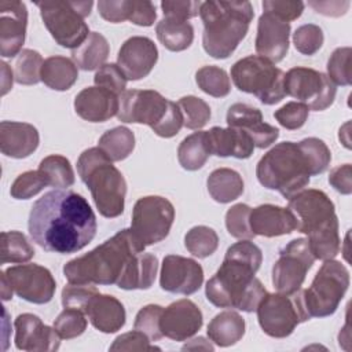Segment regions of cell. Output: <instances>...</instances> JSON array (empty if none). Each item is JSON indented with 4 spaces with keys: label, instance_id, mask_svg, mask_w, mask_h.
<instances>
[{
    "label": "cell",
    "instance_id": "obj_27",
    "mask_svg": "<svg viewBox=\"0 0 352 352\" xmlns=\"http://www.w3.org/2000/svg\"><path fill=\"white\" fill-rule=\"evenodd\" d=\"M205 139L210 155L235 157L246 160L253 154L254 144L249 135L235 128L213 126L205 131Z\"/></svg>",
    "mask_w": 352,
    "mask_h": 352
},
{
    "label": "cell",
    "instance_id": "obj_15",
    "mask_svg": "<svg viewBox=\"0 0 352 352\" xmlns=\"http://www.w3.org/2000/svg\"><path fill=\"white\" fill-rule=\"evenodd\" d=\"M315 260L307 238L290 241L279 250V257L272 267L274 287L285 294L297 292Z\"/></svg>",
    "mask_w": 352,
    "mask_h": 352
},
{
    "label": "cell",
    "instance_id": "obj_24",
    "mask_svg": "<svg viewBox=\"0 0 352 352\" xmlns=\"http://www.w3.org/2000/svg\"><path fill=\"white\" fill-rule=\"evenodd\" d=\"M118 106V95L96 85L84 88L74 99L76 113L89 122H104L110 120L117 116Z\"/></svg>",
    "mask_w": 352,
    "mask_h": 352
},
{
    "label": "cell",
    "instance_id": "obj_44",
    "mask_svg": "<svg viewBox=\"0 0 352 352\" xmlns=\"http://www.w3.org/2000/svg\"><path fill=\"white\" fill-rule=\"evenodd\" d=\"M47 186L48 182L38 169L26 170L14 180L10 194L15 199H29L43 191Z\"/></svg>",
    "mask_w": 352,
    "mask_h": 352
},
{
    "label": "cell",
    "instance_id": "obj_25",
    "mask_svg": "<svg viewBox=\"0 0 352 352\" xmlns=\"http://www.w3.org/2000/svg\"><path fill=\"white\" fill-rule=\"evenodd\" d=\"M250 228L254 235L265 238L280 236L297 230V220L289 208L271 204L258 205L250 209Z\"/></svg>",
    "mask_w": 352,
    "mask_h": 352
},
{
    "label": "cell",
    "instance_id": "obj_14",
    "mask_svg": "<svg viewBox=\"0 0 352 352\" xmlns=\"http://www.w3.org/2000/svg\"><path fill=\"white\" fill-rule=\"evenodd\" d=\"M285 94L297 99L315 111L333 104L337 94L336 84L327 74L311 67H293L285 74Z\"/></svg>",
    "mask_w": 352,
    "mask_h": 352
},
{
    "label": "cell",
    "instance_id": "obj_32",
    "mask_svg": "<svg viewBox=\"0 0 352 352\" xmlns=\"http://www.w3.org/2000/svg\"><path fill=\"white\" fill-rule=\"evenodd\" d=\"M210 197L219 204H228L239 198L243 192L242 176L230 168L214 169L206 180Z\"/></svg>",
    "mask_w": 352,
    "mask_h": 352
},
{
    "label": "cell",
    "instance_id": "obj_42",
    "mask_svg": "<svg viewBox=\"0 0 352 352\" xmlns=\"http://www.w3.org/2000/svg\"><path fill=\"white\" fill-rule=\"evenodd\" d=\"M177 106L183 114V125L188 129H201L210 120L209 104L194 95L179 99Z\"/></svg>",
    "mask_w": 352,
    "mask_h": 352
},
{
    "label": "cell",
    "instance_id": "obj_1",
    "mask_svg": "<svg viewBox=\"0 0 352 352\" xmlns=\"http://www.w3.org/2000/svg\"><path fill=\"white\" fill-rule=\"evenodd\" d=\"M28 228L32 239L44 250L69 254L94 239L96 216L82 195L52 190L33 204Z\"/></svg>",
    "mask_w": 352,
    "mask_h": 352
},
{
    "label": "cell",
    "instance_id": "obj_3",
    "mask_svg": "<svg viewBox=\"0 0 352 352\" xmlns=\"http://www.w3.org/2000/svg\"><path fill=\"white\" fill-rule=\"evenodd\" d=\"M144 248L132 228H124L84 256L67 261L63 274L69 283L117 285L129 261Z\"/></svg>",
    "mask_w": 352,
    "mask_h": 352
},
{
    "label": "cell",
    "instance_id": "obj_34",
    "mask_svg": "<svg viewBox=\"0 0 352 352\" xmlns=\"http://www.w3.org/2000/svg\"><path fill=\"white\" fill-rule=\"evenodd\" d=\"M160 43L169 51L179 52L187 50L194 40V28L187 21L164 18L155 26Z\"/></svg>",
    "mask_w": 352,
    "mask_h": 352
},
{
    "label": "cell",
    "instance_id": "obj_48",
    "mask_svg": "<svg viewBox=\"0 0 352 352\" xmlns=\"http://www.w3.org/2000/svg\"><path fill=\"white\" fill-rule=\"evenodd\" d=\"M323 32L318 25L307 23L296 29L293 33V43L298 52L302 55H314L323 44Z\"/></svg>",
    "mask_w": 352,
    "mask_h": 352
},
{
    "label": "cell",
    "instance_id": "obj_39",
    "mask_svg": "<svg viewBox=\"0 0 352 352\" xmlns=\"http://www.w3.org/2000/svg\"><path fill=\"white\" fill-rule=\"evenodd\" d=\"M195 81L208 95L224 98L231 91V82L227 72L219 66H204L197 70Z\"/></svg>",
    "mask_w": 352,
    "mask_h": 352
},
{
    "label": "cell",
    "instance_id": "obj_28",
    "mask_svg": "<svg viewBox=\"0 0 352 352\" xmlns=\"http://www.w3.org/2000/svg\"><path fill=\"white\" fill-rule=\"evenodd\" d=\"M84 314L92 326L102 333H116L125 324L126 312L120 300L110 294L96 293L85 307Z\"/></svg>",
    "mask_w": 352,
    "mask_h": 352
},
{
    "label": "cell",
    "instance_id": "obj_55",
    "mask_svg": "<svg viewBox=\"0 0 352 352\" xmlns=\"http://www.w3.org/2000/svg\"><path fill=\"white\" fill-rule=\"evenodd\" d=\"M305 4L302 1H294V0H265L263 1V10L272 12L274 15L279 16L280 19L290 22L297 18L304 11Z\"/></svg>",
    "mask_w": 352,
    "mask_h": 352
},
{
    "label": "cell",
    "instance_id": "obj_21",
    "mask_svg": "<svg viewBox=\"0 0 352 352\" xmlns=\"http://www.w3.org/2000/svg\"><path fill=\"white\" fill-rule=\"evenodd\" d=\"M290 23L264 11L257 23L256 36V52L258 56L268 59L272 63L280 62L289 51Z\"/></svg>",
    "mask_w": 352,
    "mask_h": 352
},
{
    "label": "cell",
    "instance_id": "obj_40",
    "mask_svg": "<svg viewBox=\"0 0 352 352\" xmlns=\"http://www.w3.org/2000/svg\"><path fill=\"white\" fill-rule=\"evenodd\" d=\"M186 249L198 258H205L213 254L219 246L216 231L206 226H195L187 231L184 236Z\"/></svg>",
    "mask_w": 352,
    "mask_h": 352
},
{
    "label": "cell",
    "instance_id": "obj_50",
    "mask_svg": "<svg viewBox=\"0 0 352 352\" xmlns=\"http://www.w3.org/2000/svg\"><path fill=\"white\" fill-rule=\"evenodd\" d=\"M126 77L117 63H104L98 69L94 77V82L96 87L106 88L116 95H121L126 88Z\"/></svg>",
    "mask_w": 352,
    "mask_h": 352
},
{
    "label": "cell",
    "instance_id": "obj_7",
    "mask_svg": "<svg viewBox=\"0 0 352 352\" xmlns=\"http://www.w3.org/2000/svg\"><path fill=\"white\" fill-rule=\"evenodd\" d=\"M77 172L89 188L96 209L103 217L114 219L122 214L126 182L99 147L87 148L80 154Z\"/></svg>",
    "mask_w": 352,
    "mask_h": 352
},
{
    "label": "cell",
    "instance_id": "obj_9",
    "mask_svg": "<svg viewBox=\"0 0 352 352\" xmlns=\"http://www.w3.org/2000/svg\"><path fill=\"white\" fill-rule=\"evenodd\" d=\"M41 19L52 38L72 51L80 47L89 34L85 18L91 14L94 3L88 1H37Z\"/></svg>",
    "mask_w": 352,
    "mask_h": 352
},
{
    "label": "cell",
    "instance_id": "obj_46",
    "mask_svg": "<svg viewBox=\"0 0 352 352\" xmlns=\"http://www.w3.org/2000/svg\"><path fill=\"white\" fill-rule=\"evenodd\" d=\"M351 47H340L327 60V77L338 85L351 84Z\"/></svg>",
    "mask_w": 352,
    "mask_h": 352
},
{
    "label": "cell",
    "instance_id": "obj_18",
    "mask_svg": "<svg viewBox=\"0 0 352 352\" xmlns=\"http://www.w3.org/2000/svg\"><path fill=\"white\" fill-rule=\"evenodd\" d=\"M158 60L154 41L144 36H133L124 41L117 55V65L126 80H140L150 74Z\"/></svg>",
    "mask_w": 352,
    "mask_h": 352
},
{
    "label": "cell",
    "instance_id": "obj_16",
    "mask_svg": "<svg viewBox=\"0 0 352 352\" xmlns=\"http://www.w3.org/2000/svg\"><path fill=\"white\" fill-rule=\"evenodd\" d=\"M6 275L18 297L33 304L52 300L56 283L51 271L38 264H19L6 270Z\"/></svg>",
    "mask_w": 352,
    "mask_h": 352
},
{
    "label": "cell",
    "instance_id": "obj_10",
    "mask_svg": "<svg viewBox=\"0 0 352 352\" xmlns=\"http://www.w3.org/2000/svg\"><path fill=\"white\" fill-rule=\"evenodd\" d=\"M234 85L254 95L264 104H275L285 98V73L272 62L258 55L239 59L231 67Z\"/></svg>",
    "mask_w": 352,
    "mask_h": 352
},
{
    "label": "cell",
    "instance_id": "obj_43",
    "mask_svg": "<svg viewBox=\"0 0 352 352\" xmlns=\"http://www.w3.org/2000/svg\"><path fill=\"white\" fill-rule=\"evenodd\" d=\"M85 314L80 309L65 308L54 322V329L63 340H72L81 336L87 329Z\"/></svg>",
    "mask_w": 352,
    "mask_h": 352
},
{
    "label": "cell",
    "instance_id": "obj_19",
    "mask_svg": "<svg viewBox=\"0 0 352 352\" xmlns=\"http://www.w3.org/2000/svg\"><path fill=\"white\" fill-rule=\"evenodd\" d=\"M204 323V316L198 305L188 300L182 298L169 304L162 309L160 327L162 336L173 341H186L192 337Z\"/></svg>",
    "mask_w": 352,
    "mask_h": 352
},
{
    "label": "cell",
    "instance_id": "obj_22",
    "mask_svg": "<svg viewBox=\"0 0 352 352\" xmlns=\"http://www.w3.org/2000/svg\"><path fill=\"white\" fill-rule=\"evenodd\" d=\"M15 346L28 352H52L60 346V336L37 315L21 314L15 322Z\"/></svg>",
    "mask_w": 352,
    "mask_h": 352
},
{
    "label": "cell",
    "instance_id": "obj_60",
    "mask_svg": "<svg viewBox=\"0 0 352 352\" xmlns=\"http://www.w3.org/2000/svg\"><path fill=\"white\" fill-rule=\"evenodd\" d=\"M1 66V76H3V80H1V95H6L11 87H12V72L10 70L8 65L6 62H1L0 63Z\"/></svg>",
    "mask_w": 352,
    "mask_h": 352
},
{
    "label": "cell",
    "instance_id": "obj_57",
    "mask_svg": "<svg viewBox=\"0 0 352 352\" xmlns=\"http://www.w3.org/2000/svg\"><path fill=\"white\" fill-rule=\"evenodd\" d=\"M157 18L155 6L148 0H131L129 21L138 26H151Z\"/></svg>",
    "mask_w": 352,
    "mask_h": 352
},
{
    "label": "cell",
    "instance_id": "obj_4",
    "mask_svg": "<svg viewBox=\"0 0 352 352\" xmlns=\"http://www.w3.org/2000/svg\"><path fill=\"white\" fill-rule=\"evenodd\" d=\"M297 220V231L308 235L315 258L331 260L340 253L338 219L333 201L326 192L308 188L289 198L287 206Z\"/></svg>",
    "mask_w": 352,
    "mask_h": 352
},
{
    "label": "cell",
    "instance_id": "obj_58",
    "mask_svg": "<svg viewBox=\"0 0 352 352\" xmlns=\"http://www.w3.org/2000/svg\"><path fill=\"white\" fill-rule=\"evenodd\" d=\"M329 183L341 194L348 195L352 192V166L344 164L333 168L329 175Z\"/></svg>",
    "mask_w": 352,
    "mask_h": 352
},
{
    "label": "cell",
    "instance_id": "obj_62",
    "mask_svg": "<svg viewBox=\"0 0 352 352\" xmlns=\"http://www.w3.org/2000/svg\"><path fill=\"white\" fill-rule=\"evenodd\" d=\"M186 349H205V351H213V345L206 341L204 337H197L194 340H191L188 344H186L183 346V351Z\"/></svg>",
    "mask_w": 352,
    "mask_h": 352
},
{
    "label": "cell",
    "instance_id": "obj_47",
    "mask_svg": "<svg viewBox=\"0 0 352 352\" xmlns=\"http://www.w3.org/2000/svg\"><path fill=\"white\" fill-rule=\"evenodd\" d=\"M162 309L164 308L157 304H148V305L143 307L136 314L133 329L146 334L150 338V341H158L160 338L164 337L161 327H160V319L162 315Z\"/></svg>",
    "mask_w": 352,
    "mask_h": 352
},
{
    "label": "cell",
    "instance_id": "obj_23",
    "mask_svg": "<svg viewBox=\"0 0 352 352\" xmlns=\"http://www.w3.org/2000/svg\"><path fill=\"white\" fill-rule=\"evenodd\" d=\"M230 128L241 129L253 140L254 147L265 148L279 138V129L264 122L263 114L257 107L246 103H234L227 111Z\"/></svg>",
    "mask_w": 352,
    "mask_h": 352
},
{
    "label": "cell",
    "instance_id": "obj_56",
    "mask_svg": "<svg viewBox=\"0 0 352 352\" xmlns=\"http://www.w3.org/2000/svg\"><path fill=\"white\" fill-rule=\"evenodd\" d=\"M98 10L100 16L111 23L129 21L131 0H100Z\"/></svg>",
    "mask_w": 352,
    "mask_h": 352
},
{
    "label": "cell",
    "instance_id": "obj_53",
    "mask_svg": "<svg viewBox=\"0 0 352 352\" xmlns=\"http://www.w3.org/2000/svg\"><path fill=\"white\" fill-rule=\"evenodd\" d=\"M110 351H160L158 346L150 345V338L139 330L118 336L109 348Z\"/></svg>",
    "mask_w": 352,
    "mask_h": 352
},
{
    "label": "cell",
    "instance_id": "obj_35",
    "mask_svg": "<svg viewBox=\"0 0 352 352\" xmlns=\"http://www.w3.org/2000/svg\"><path fill=\"white\" fill-rule=\"evenodd\" d=\"M98 147L113 161H122L129 154H132L135 148V135L126 126H116L113 129L106 131L99 142Z\"/></svg>",
    "mask_w": 352,
    "mask_h": 352
},
{
    "label": "cell",
    "instance_id": "obj_59",
    "mask_svg": "<svg viewBox=\"0 0 352 352\" xmlns=\"http://www.w3.org/2000/svg\"><path fill=\"white\" fill-rule=\"evenodd\" d=\"M316 12L327 16H341L349 8V1H309L308 3Z\"/></svg>",
    "mask_w": 352,
    "mask_h": 352
},
{
    "label": "cell",
    "instance_id": "obj_5",
    "mask_svg": "<svg viewBox=\"0 0 352 352\" xmlns=\"http://www.w3.org/2000/svg\"><path fill=\"white\" fill-rule=\"evenodd\" d=\"M204 22L202 45L216 59L228 58L245 38L254 16L250 1H204L199 8Z\"/></svg>",
    "mask_w": 352,
    "mask_h": 352
},
{
    "label": "cell",
    "instance_id": "obj_52",
    "mask_svg": "<svg viewBox=\"0 0 352 352\" xmlns=\"http://www.w3.org/2000/svg\"><path fill=\"white\" fill-rule=\"evenodd\" d=\"M309 109L301 102H289L274 113L276 121L286 129L294 131L301 128L308 118Z\"/></svg>",
    "mask_w": 352,
    "mask_h": 352
},
{
    "label": "cell",
    "instance_id": "obj_51",
    "mask_svg": "<svg viewBox=\"0 0 352 352\" xmlns=\"http://www.w3.org/2000/svg\"><path fill=\"white\" fill-rule=\"evenodd\" d=\"M99 293L91 283H69L62 290V305L63 308H74L85 311L89 300Z\"/></svg>",
    "mask_w": 352,
    "mask_h": 352
},
{
    "label": "cell",
    "instance_id": "obj_12",
    "mask_svg": "<svg viewBox=\"0 0 352 352\" xmlns=\"http://www.w3.org/2000/svg\"><path fill=\"white\" fill-rule=\"evenodd\" d=\"M256 312L263 331L274 338L290 336L297 324L311 319L304 304L302 289L292 294L265 293Z\"/></svg>",
    "mask_w": 352,
    "mask_h": 352
},
{
    "label": "cell",
    "instance_id": "obj_30",
    "mask_svg": "<svg viewBox=\"0 0 352 352\" xmlns=\"http://www.w3.org/2000/svg\"><path fill=\"white\" fill-rule=\"evenodd\" d=\"M206 331L209 340L217 346H231L243 337L245 319L235 311H223L209 322Z\"/></svg>",
    "mask_w": 352,
    "mask_h": 352
},
{
    "label": "cell",
    "instance_id": "obj_8",
    "mask_svg": "<svg viewBox=\"0 0 352 352\" xmlns=\"http://www.w3.org/2000/svg\"><path fill=\"white\" fill-rule=\"evenodd\" d=\"M117 117L126 124H146L161 138H173L183 126L177 103L154 89H129L120 96Z\"/></svg>",
    "mask_w": 352,
    "mask_h": 352
},
{
    "label": "cell",
    "instance_id": "obj_54",
    "mask_svg": "<svg viewBox=\"0 0 352 352\" xmlns=\"http://www.w3.org/2000/svg\"><path fill=\"white\" fill-rule=\"evenodd\" d=\"M202 1L195 0H176V1H162L161 8L165 18H173L179 21H187L199 14Z\"/></svg>",
    "mask_w": 352,
    "mask_h": 352
},
{
    "label": "cell",
    "instance_id": "obj_37",
    "mask_svg": "<svg viewBox=\"0 0 352 352\" xmlns=\"http://www.w3.org/2000/svg\"><path fill=\"white\" fill-rule=\"evenodd\" d=\"M34 256V249L29 243L25 234L19 231H4L1 232V249L0 263L22 264L29 261Z\"/></svg>",
    "mask_w": 352,
    "mask_h": 352
},
{
    "label": "cell",
    "instance_id": "obj_33",
    "mask_svg": "<svg viewBox=\"0 0 352 352\" xmlns=\"http://www.w3.org/2000/svg\"><path fill=\"white\" fill-rule=\"evenodd\" d=\"M110 52L106 37L98 32H91L85 41L72 51V59L77 67L91 72L104 65Z\"/></svg>",
    "mask_w": 352,
    "mask_h": 352
},
{
    "label": "cell",
    "instance_id": "obj_36",
    "mask_svg": "<svg viewBox=\"0 0 352 352\" xmlns=\"http://www.w3.org/2000/svg\"><path fill=\"white\" fill-rule=\"evenodd\" d=\"M210 153L205 139V131H198L184 138L177 148V160L183 169L198 170L208 161Z\"/></svg>",
    "mask_w": 352,
    "mask_h": 352
},
{
    "label": "cell",
    "instance_id": "obj_29",
    "mask_svg": "<svg viewBox=\"0 0 352 352\" xmlns=\"http://www.w3.org/2000/svg\"><path fill=\"white\" fill-rule=\"evenodd\" d=\"M158 271V258L151 253L140 252L129 261L117 286L124 290H146L150 289L155 280Z\"/></svg>",
    "mask_w": 352,
    "mask_h": 352
},
{
    "label": "cell",
    "instance_id": "obj_26",
    "mask_svg": "<svg viewBox=\"0 0 352 352\" xmlns=\"http://www.w3.org/2000/svg\"><path fill=\"white\" fill-rule=\"evenodd\" d=\"M40 143L38 131L28 122L1 121L0 150L11 158H26L36 151Z\"/></svg>",
    "mask_w": 352,
    "mask_h": 352
},
{
    "label": "cell",
    "instance_id": "obj_38",
    "mask_svg": "<svg viewBox=\"0 0 352 352\" xmlns=\"http://www.w3.org/2000/svg\"><path fill=\"white\" fill-rule=\"evenodd\" d=\"M38 170L45 176L48 186L66 188L74 184V172L70 161L59 154H52L41 160Z\"/></svg>",
    "mask_w": 352,
    "mask_h": 352
},
{
    "label": "cell",
    "instance_id": "obj_13",
    "mask_svg": "<svg viewBox=\"0 0 352 352\" xmlns=\"http://www.w3.org/2000/svg\"><path fill=\"white\" fill-rule=\"evenodd\" d=\"M173 220L175 208L170 201L160 195H147L136 201L131 228L144 246H150L168 236Z\"/></svg>",
    "mask_w": 352,
    "mask_h": 352
},
{
    "label": "cell",
    "instance_id": "obj_45",
    "mask_svg": "<svg viewBox=\"0 0 352 352\" xmlns=\"http://www.w3.org/2000/svg\"><path fill=\"white\" fill-rule=\"evenodd\" d=\"M250 206L246 204H235L226 213V227L231 236L236 239H252L253 234L249 223Z\"/></svg>",
    "mask_w": 352,
    "mask_h": 352
},
{
    "label": "cell",
    "instance_id": "obj_6",
    "mask_svg": "<svg viewBox=\"0 0 352 352\" xmlns=\"http://www.w3.org/2000/svg\"><path fill=\"white\" fill-rule=\"evenodd\" d=\"M256 176L261 186L289 199L304 190L315 175L301 146L294 142H282L260 158Z\"/></svg>",
    "mask_w": 352,
    "mask_h": 352
},
{
    "label": "cell",
    "instance_id": "obj_41",
    "mask_svg": "<svg viewBox=\"0 0 352 352\" xmlns=\"http://www.w3.org/2000/svg\"><path fill=\"white\" fill-rule=\"evenodd\" d=\"M43 58L34 50H22L15 60L14 67V78L18 84L22 85H33L41 81V67Z\"/></svg>",
    "mask_w": 352,
    "mask_h": 352
},
{
    "label": "cell",
    "instance_id": "obj_49",
    "mask_svg": "<svg viewBox=\"0 0 352 352\" xmlns=\"http://www.w3.org/2000/svg\"><path fill=\"white\" fill-rule=\"evenodd\" d=\"M298 144L307 154L312 165L314 175H320L329 168L331 161V153L323 140L318 138H307L298 142Z\"/></svg>",
    "mask_w": 352,
    "mask_h": 352
},
{
    "label": "cell",
    "instance_id": "obj_2",
    "mask_svg": "<svg viewBox=\"0 0 352 352\" xmlns=\"http://www.w3.org/2000/svg\"><path fill=\"white\" fill-rule=\"evenodd\" d=\"M263 261V253L249 239L231 245L216 274L206 282L205 294L219 308L253 312L267 290L254 275Z\"/></svg>",
    "mask_w": 352,
    "mask_h": 352
},
{
    "label": "cell",
    "instance_id": "obj_20",
    "mask_svg": "<svg viewBox=\"0 0 352 352\" xmlns=\"http://www.w3.org/2000/svg\"><path fill=\"white\" fill-rule=\"evenodd\" d=\"M28 26V8L19 0L0 1V54L12 58L21 52Z\"/></svg>",
    "mask_w": 352,
    "mask_h": 352
},
{
    "label": "cell",
    "instance_id": "obj_11",
    "mask_svg": "<svg viewBox=\"0 0 352 352\" xmlns=\"http://www.w3.org/2000/svg\"><path fill=\"white\" fill-rule=\"evenodd\" d=\"M349 286L346 267L336 260H324L311 286L302 290L304 304L311 318L333 315Z\"/></svg>",
    "mask_w": 352,
    "mask_h": 352
},
{
    "label": "cell",
    "instance_id": "obj_61",
    "mask_svg": "<svg viewBox=\"0 0 352 352\" xmlns=\"http://www.w3.org/2000/svg\"><path fill=\"white\" fill-rule=\"evenodd\" d=\"M0 280H1V287H0V293H1V300L3 301H7V300H11L12 298V286L6 275V271H1L0 272Z\"/></svg>",
    "mask_w": 352,
    "mask_h": 352
},
{
    "label": "cell",
    "instance_id": "obj_31",
    "mask_svg": "<svg viewBox=\"0 0 352 352\" xmlns=\"http://www.w3.org/2000/svg\"><path fill=\"white\" fill-rule=\"evenodd\" d=\"M78 78L77 65L66 56H50L41 67V81L51 89L66 91Z\"/></svg>",
    "mask_w": 352,
    "mask_h": 352
},
{
    "label": "cell",
    "instance_id": "obj_17",
    "mask_svg": "<svg viewBox=\"0 0 352 352\" xmlns=\"http://www.w3.org/2000/svg\"><path fill=\"white\" fill-rule=\"evenodd\" d=\"M204 282V270L195 260L168 254L162 260L160 286L162 290L190 296L199 290Z\"/></svg>",
    "mask_w": 352,
    "mask_h": 352
}]
</instances>
